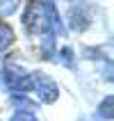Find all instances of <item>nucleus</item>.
<instances>
[{
	"label": "nucleus",
	"instance_id": "obj_5",
	"mask_svg": "<svg viewBox=\"0 0 114 121\" xmlns=\"http://www.w3.org/2000/svg\"><path fill=\"white\" fill-rule=\"evenodd\" d=\"M112 103H114L112 96H107V98L101 103V108H98V117H101V119H107V121L112 119Z\"/></svg>",
	"mask_w": 114,
	"mask_h": 121
},
{
	"label": "nucleus",
	"instance_id": "obj_6",
	"mask_svg": "<svg viewBox=\"0 0 114 121\" xmlns=\"http://www.w3.org/2000/svg\"><path fill=\"white\" fill-rule=\"evenodd\" d=\"M9 121H37V114L30 112V110H16Z\"/></svg>",
	"mask_w": 114,
	"mask_h": 121
},
{
	"label": "nucleus",
	"instance_id": "obj_3",
	"mask_svg": "<svg viewBox=\"0 0 114 121\" xmlns=\"http://www.w3.org/2000/svg\"><path fill=\"white\" fill-rule=\"evenodd\" d=\"M14 43V30L9 23L0 21V50H7V48Z\"/></svg>",
	"mask_w": 114,
	"mask_h": 121
},
{
	"label": "nucleus",
	"instance_id": "obj_4",
	"mask_svg": "<svg viewBox=\"0 0 114 121\" xmlns=\"http://www.w3.org/2000/svg\"><path fill=\"white\" fill-rule=\"evenodd\" d=\"M21 0H0V16H12L18 9Z\"/></svg>",
	"mask_w": 114,
	"mask_h": 121
},
{
	"label": "nucleus",
	"instance_id": "obj_2",
	"mask_svg": "<svg viewBox=\"0 0 114 121\" xmlns=\"http://www.w3.org/2000/svg\"><path fill=\"white\" fill-rule=\"evenodd\" d=\"M68 23H71V27H73L75 32H82V30L89 25L87 9H84V7H80V5L71 7V12H68Z\"/></svg>",
	"mask_w": 114,
	"mask_h": 121
},
{
	"label": "nucleus",
	"instance_id": "obj_1",
	"mask_svg": "<svg viewBox=\"0 0 114 121\" xmlns=\"http://www.w3.org/2000/svg\"><path fill=\"white\" fill-rule=\"evenodd\" d=\"M30 91L39 96L41 103H53L57 101V94H59V89H57V82L46 73H30Z\"/></svg>",
	"mask_w": 114,
	"mask_h": 121
}]
</instances>
